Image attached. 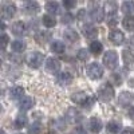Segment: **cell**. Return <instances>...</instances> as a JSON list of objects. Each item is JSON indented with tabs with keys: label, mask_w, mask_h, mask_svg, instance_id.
I'll return each mask as SVG.
<instances>
[{
	"label": "cell",
	"mask_w": 134,
	"mask_h": 134,
	"mask_svg": "<svg viewBox=\"0 0 134 134\" xmlns=\"http://www.w3.org/2000/svg\"><path fill=\"white\" fill-rule=\"evenodd\" d=\"M71 99H72V102H75L76 105H82L83 107H87V109H90L94 105V100H95L94 97H90L85 91H78V93L72 94Z\"/></svg>",
	"instance_id": "obj_1"
},
{
	"label": "cell",
	"mask_w": 134,
	"mask_h": 134,
	"mask_svg": "<svg viewBox=\"0 0 134 134\" xmlns=\"http://www.w3.org/2000/svg\"><path fill=\"white\" fill-rule=\"evenodd\" d=\"M35 105V99L32 97H23L19 100V109L20 110H30Z\"/></svg>",
	"instance_id": "obj_10"
},
{
	"label": "cell",
	"mask_w": 134,
	"mask_h": 134,
	"mask_svg": "<svg viewBox=\"0 0 134 134\" xmlns=\"http://www.w3.org/2000/svg\"><path fill=\"white\" fill-rule=\"evenodd\" d=\"M43 54L39 52V51H32L30 54H27L26 57V62L30 67H32V69H39V67L43 64Z\"/></svg>",
	"instance_id": "obj_3"
},
{
	"label": "cell",
	"mask_w": 134,
	"mask_h": 134,
	"mask_svg": "<svg viewBox=\"0 0 134 134\" xmlns=\"http://www.w3.org/2000/svg\"><path fill=\"white\" fill-rule=\"evenodd\" d=\"M63 36L66 40H69V42H76L78 39H79V35H78V32H75L74 30H66L63 32Z\"/></svg>",
	"instance_id": "obj_23"
},
{
	"label": "cell",
	"mask_w": 134,
	"mask_h": 134,
	"mask_svg": "<svg viewBox=\"0 0 134 134\" xmlns=\"http://www.w3.org/2000/svg\"><path fill=\"white\" fill-rule=\"evenodd\" d=\"M117 24H118V19H117L115 15H114V16H110V18L107 19V26L114 27V26H117Z\"/></svg>",
	"instance_id": "obj_35"
},
{
	"label": "cell",
	"mask_w": 134,
	"mask_h": 134,
	"mask_svg": "<svg viewBox=\"0 0 134 134\" xmlns=\"http://www.w3.org/2000/svg\"><path fill=\"white\" fill-rule=\"evenodd\" d=\"M46 9L50 12V15H55V14H59L60 12V7L57 2H48L46 4Z\"/></svg>",
	"instance_id": "obj_24"
},
{
	"label": "cell",
	"mask_w": 134,
	"mask_h": 134,
	"mask_svg": "<svg viewBox=\"0 0 134 134\" xmlns=\"http://www.w3.org/2000/svg\"><path fill=\"white\" fill-rule=\"evenodd\" d=\"M66 118H67L69 122H71V124H75V122H81L82 121V114L79 113L78 109L70 107L69 110H67V113H66Z\"/></svg>",
	"instance_id": "obj_6"
},
{
	"label": "cell",
	"mask_w": 134,
	"mask_h": 134,
	"mask_svg": "<svg viewBox=\"0 0 134 134\" xmlns=\"http://www.w3.org/2000/svg\"><path fill=\"white\" fill-rule=\"evenodd\" d=\"M131 99H133V95L127 91H124V93H121L119 97H118V103L122 105V106H127L130 102H131Z\"/></svg>",
	"instance_id": "obj_19"
},
{
	"label": "cell",
	"mask_w": 134,
	"mask_h": 134,
	"mask_svg": "<svg viewBox=\"0 0 134 134\" xmlns=\"http://www.w3.org/2000/svg\"><path fill=\"white\" fill-rule=\"evenodd\" d=\"M109 39L111 40V43H114V44H117V46H119V44L124 43L125 35H124V32L119 31V30H113V31L110 32V35H109Z\"/></svg>",
	"instance_id": "obj_7"
},
{
	"label": "cell",
	"mask_w": 134,
	"mask_h": 134,
	"mask_svg": "<svg viewBox=\"0 0 134 134\" xmlns=\"http://www.w3.org/2000/svg\"><path fill=\"white\" fill-rule=\"evenodd\" d=\"M88 129H90L91 133H99L100 129H102V121L97 117H91L90 121H88Z\"/></svg>",
	"instance_id": "obj_11"
},
{
	"label": "cell",
	"mask_w": 134,
	"mask_h": 134,
	"mask_svg": "<svg viewBox=\"0 0 134 134\" xmlns=\"http://www.w3.org/2000/svg\"><path fill=\"white\" fill-rule=\"evenodd\" d=\"M107 130L111 134H118L121 131V124H118V122H115V121H110L107 124Z\"/></svg>",
	"instance_id": "obj_28"
},
{
	"label": "cell",
	"mask_w": 134,
	"mask_h": 134,
	"mask_svg": "<svg viewBox=\"0 0 134 134\" xmlns=\"http://www.w3.org/2000/svg\"><path fill=\"white\" fill-rule=\"evenodd\" d=\"M19 134H23V133H19Z\"/></svg>",
	"instance_id": "obj_43"
},
{
	"label": "cell",
	"mask_w": 134,
	"mask_h": 134,
	"mask_svg": "<svg viewBox=\"0 0 134 134\" xmlns=\"http://www.w3.org/2000/svg\"><path fill=\"white\" fill-rule=\"evenodd\" d=\"M103 9H100L99 7H95L93 11H91V19L97 23H100V21H103Z\"/></svg>",
	"instance_id": "obj_21"
},
{
	"label": "cell",
	"mask_w": 134,
	"mask_h": 134,
	"mask_svg": "<svg viewBox=\"0 0 134 134\" xmlns=\"http://www.w3.org/2000/svg\"><path fill=\"white\" fill-rule=\"evenodd\" d=\"M26 32V24L24 21H15V23L12 24V34L16 36H21L24 35Z\"/></svg>",
	"instance_id": "obj_13"
},
{
	"label": "cell",
	"mask_w": 134,
	"mask_h": 134,
	"mask_svg": "<svg viewBox=\"0 0 134 134\" xmlns=\"http://www.w3.org/2000/svg\"><path fill=\"white\" fill-rule=\"evenodd\" d=\"M46 69L47 71L55 74V72H58L60 70V62L58 59H54V58H48L46 60Z\"/></svg>",
	"instance_id": "obj_9"
},
{
	"label": "cell",
	"mask_w": 134,
	"mask_h": 134,
	"mask_svg": "<svg viewBox=\"0 0 134 134\" xmlns=\"http://www.w3.org/2000/svg\"><path fill=\"white\" fill-rule=\"evenodd\" d=\"M122 26L126 31H134V16L129 15V16H125L124 20H122Z\"/></svg>",
	"instance_id": "obj_22"
},
{
	"label": "cell",
	"mask_w": 134,
	"mask_h": 134,
	"mask_svg": "<svg viewBox=\"0 0 134 134\" xmlns=\"http://www.w3.org/2000/svg\"><path fill=\"white\" fill-rule=\"evenodd\" d=\"M2 134H5V131H4V130H2Z\"/></svg>",
	"instance_id": "obj_42"
},
{
	"label": "cell",
	"mask_w": 134,
	"mask_h": 134,
	"mask_svg": "<svg viewBox=\"0 0 134 134\" xmlns=\"http://www.w3.org/2000/svg\"><path fill=\"white\" fill-rule=\"evenodd\" d=\"M72 20H74V16L70 12H66L64 15H62V23L63 24H69V23H71Z\"/></svg>",
	"instance_id": "obj_34"
},
{
	"label": "cell",
	"mask_w": 134,
	"mask_h": 134,
	"mask_svg": "<svg viewBox=\"0 0 134 134\" xmlns=\"http://www.w3.org/2000/svg\"><path fill=\"white\" fill-rule=\"evenodd\" d=\"M7 44H8V36L5 35V34H2V50L3 51L5 50Z\"/></svg>",
	"instance_id": "obj_37"
},
{
	"label": "cell",
	"mask_w": 134,
	"mask_h": 134,
	"mask_svg": "<svg viewBox=\"0 0 134 134\" xmlns=\"http://www.w3.org/2000/svg\"><path fill=\"white\" fill-rule=\"evenodd\" d=\"M76 57H78V59H79V60H83V62H86V60L88 59V51H87L86 48H82V50H79V51H78Z\"/></svg>",
	"instance_id": "obj_33"
},
{
	"label": "cell",
	"mask_w": 134,
	"mask_h": 134,
	"mask_svg": "<svg viewBox=\"0 0 134 134\" xmlns=\"http://www.w3.org/2000/svg\"><path fill=\"white\" fill-rule=\"evenodd\" d=\"M121 134H134V129L133 127H126V129H124V131H122Z\"/></svg>",
	"instance_id": "obj_39"
},
{
	"label": "cell",
	"mask_w": 134,
	"mask_h": 134,
	"mask_svg": "<svg viewBox=\"0 0 134 134\" xmlns=\"http://www.w3.org/2000/svg\"><path fill=\"white\" fill-rule=\"evenodd\" d=\"M122 59H124V63L129 70L134 69V54L131 51H129V50L122 51Z\"/></svg>",
	"instance_id": "obj_8"
},
{
	"label": "cell",
	"mask_w": 134,
	"mask_h": 134,
	"mask_svg": "<svg viewBox=\"0 0 134 134\" xmlns=\"http://www.w3.org/2000/svg\"><path fill=\"white\" fill-rule=\"evenodd\" d=\"M114 95H115L114 88L109 83L102 85L99 87V90H98V98L102 100V102H110V100L114 98Z\"/></svg>",
	"instance_id": "obj_2"
},
{
	"label": "cell",
	"mask_w": 134,
	"mask_h": 134,
	"mask_svg": "<svg viewBox=\"0 0 134 134\" xmlns=\"http://www.w3.org/2000/svg\"><path fill=\"white\" fill-rule=\"evenodd\" d=\"M83 35L88 39H94L98 35V31L93 24H86V26H83Z\"/></svg>",
	"instance_id": "obj_15"
},
{
	"label": "cell",
	"mask_w": 134,
	"mask_h": 134,
	"mask_svg": "<svg viewBox=\"0 0 134 134\" xmlns=\"http://www.w3.org/2000/svg\"><path fill=\"white\" fill-rule=\"evenodd\" d=\"M129 115H130V118H131V119H134V106L129 110Z\"/></svg>",
	"instance_id": "obj_41"
},
{
	"label": "cell",
	"mask_w": 134,
	"mask_h": 134,
	"mask_svg": "<svg viewBox=\"0 0 134 134\" xmlns=\"http://www.w3.org/2000/svg\"><path fill=\"white\" fill-rule=\"evenodd\" d=\"M103 64L106 69L109 70H114L117 64H118V54L114 50H109L103 55Z\"/></svg>",
	"instance_id": "obj_5"
},
{
	"label": "cell",
	"mask_w": 134,
	"mask_h": 134,
	"mask_svg": "<svg viewBox=\"0 0 134 134\" xmlns=\"http://www.w3.org/2000/svg\"><path fill=\"white\" fill-rule=\"evenodd\" d=\"M74 134H87V131H86V129H83V127H81V126H78V127L74 129Z\"/></svg>",
	"instance_id": "obj_38"
},
{
	"label": "cell",
	"mask_w": 134,
	"mask_h": 134,
	"mask_svg": "<svg viewBox=\"0 0 134 134\" xmlns=\"http://www.w3.org/2000/svg\"><path fill=\"white\" fill-rule=\"evenodd\" d=\"M16 12V7L15 4H5L3 8H2V16L4 19H11Z\"/></svg>",
	"instance_id": "obj_12"
},
{
	"label": "cell",
	"mask_w": 134,
	"mask_h": 134,
	"mask_svg": "<svg viewBox=\"0 0 134 134\" xmlns=\"http://www.w3.org/2000/svg\"><path fill=\"white\" fill-rule=\"evenodd\" d=\"M66 50V46H64V43L60 42V40H54L51 43V51L55 52V54H63Z\"/></svg>",
	"instance_id": "obj_18"
},
{
	"label": "cell",
	"mask_w": 134,
	"mask_h": 134,
	"mask_svg": "<svg viewBox=\"0 0 134 134\" xmlns=\"http://www.w3.org/2000/svg\"><path fill=\"white\" fill-rule=\"evenodd\" d=\"M57 81L59 85L62 86H67V85H70L72 82V75L70 72H60L57 78Z\"/></svg>",
	"instance_id": "obj_16"
},
{
	"label": "cell",
	"mask_w": 134,
	"mask_h": 134,
	"mask_svg": "<svg viewBox=\"0 0 134 134\" xmlns=\"http://www.w3.org/2000/svg\"><path fill=\"white\" fill-rule=\"evenodd\" d=\"M27 125V117L24 114H19L15 119V127L16 129H21Z\"/></svg>",
	"instance_id": "obj_30"
},
{
	"label": "cell",
	"mask_w": 134,
	"mask_h": 134,
	"mask_svg": "<svg viewBox=\"0 0 134 134\" xmlns=\"http://www.w3.org/2000/svg\"><path fill=\"white\" fill-rule=\"evenodd\" d=\"M86 72L88 75V78L93 81H97V79H100L103 75V69H102V66H100L99 63L97 62H93L87 66V69H86Z\"/></svg>",
	"instance_id": "obj_4"
},
{
	"label": "cell",
	"mask_w": 134,
	"mask_h": 134,
	"mask_svg": "<svg viewBox=\"0 0 134 134\" xmlns=\"http://www.w3.org/2000/svg\"><path fill=\"white\" fill-rule=\"evenodd\" d=\"M122 12L126 14V16H129L131 12H134V3L133 2H125V3H122Z\"/></svg>",
	"instance_id": "obj_29"
},
{
	"label": "cell",
	"mask_w": 134,
	"mask_h": 134,
	"mask_svg": "<svg viewBox=\"0 0 134 134\" xmlns=\"http://www.w3.org/2000/svg\"><path fill=\"white\" fill-rule=\"evenodd\" d=\"M42 23L48 28H52V27H55V24H57V20H55V18L52 15H44L42 18Z\"/></svg>",
	"instance_id": "obj_25"
},
{
	"label": "cell",
	"mask_w": 134,
	"mask_h": 134,
	"mask_svg": "<svg viewBox=\"0 0 134 134\" xmlns=\"http://www.w3.org/2000/svg\"><path fill=\"white\" fill-rule=\"evenodd\" d=\"M127 43H129V47H130L131 50H134V35L129 38V40H127Z\"/></svg>",
	"instance_id": "obj_40"
},
{
	"label": "cell",
	"mask_w": 134,
	"mask_h": 134,
	"mask_svg": "<svg viewBox=\"0 0 134 134\" xmlns=\"http://www.w3.org/2000/svg\"><path fill=\"white\" fill-rule=\"evenodd\" d=\"M11 48L15 52H21L26 50V43L21 40H14V42H11Z\"/></svg>",
	"instance_id": "obj_27"
},
{
	"label": "cell",
	"mask_w": 134,
	"mask_h": 134,
	"mask_svg": "<svg viewBox=\"0 0 134 134\" xmlns=\"http://www.w3.org/2000/svg\"><path fill=\"white\" fill-rule=\"evenodd\" d=\"M23 94H24V88L21 86H14L9 90V98H12V99H18Z\"/></svg>",
	"instance_id": "obj_20"
},
{
	"label": "cell",
	"mask_w": 134,
	"mask_h": 134,
	"mask_svg": "<svg viewBox=\"0 0 134 134\" xmlns=\"http://www.w3.org/2000/svg\"><path fill=\"white\" fill-rule=\"evenodd\" d=\"M63 5H64L66 8H72V7L76 5V2H75V0H64Z\"/></svg>",
	"instance_id": "obj_36"
},
{
	"label": "cell",
	"mask_w": 134,
	"mask_h": 134,
	"mask_svg": "<svg viewBox=\"0 0 134 134\" xmlns=\"http://www.w3.org/2000/svg\"><path fill=\"white\" fill-rule=\"evenodd\" d=\"M117 9H118V5H117L115 2H106L103 4V11L110 16H114L115 12H117Z\"/></svg>",
	"instance_id": "obj_17"
},
{
	"label": "cell",
	"mask_w": 134,
	"mask_h": 134,
	"mask_svg": "<svg viewBox=\"0 0 134 134\" xmlns=\"http://www.w3.org/2000/svg\"><path fill=\"white\" fill-rule=\"evenodd\" d=\"M40 131H42V125L39 122H34L28 127V134H40Z\"/></svg>",
	"instance_id": "obj_31"
},
{
	"label": "cell",
	"mask_w": 134,
	"mask_h": 134,
	"mask_svg": "<svg viewBox=\"0 0 134 134\" xmlns=\"http://www.w3.org/2000/svg\"><path fill=\"white\" fill-rule=\"evenodd\" d=\"M24 11L30 15H35L40 11V5L36 3V2H27L24 4Z\"/></svg>",
	"instance_id": "obj_14"
},
{
	"label": "cell",
	"mask_w": 134,
	"mask_h": 134,
	"mask_svg": "<svg viewBox=\"0 0 134 134\" xmlns=\"http://www.w3.org/2000/svg\"><path fill=\"white\" fill-rule=\"evenodd\" d=\"M90 51H91V54H94V55H99L100 52L103 51L102 43L98 42V40H94V42L90 44Z\"/></svg>",
	"instance_id": "obj_26"
},
{
	"label": "cell",
	"mask_w": 134,
	"mask_h": 134,
	"mask_svg": "<svg viewBox=\"0 0 134 134\" xmlns=\"http://www.w3.org/2000/svg\"><path fill=\"white\" fill-rule=\"evenodd\" d=\"M35 39H36V42H39V43L43 44L44 42H47L50 39V34L48 32H36Z\"/></svg>",
	"instance_id": "obj_32"
}]
</instances>
